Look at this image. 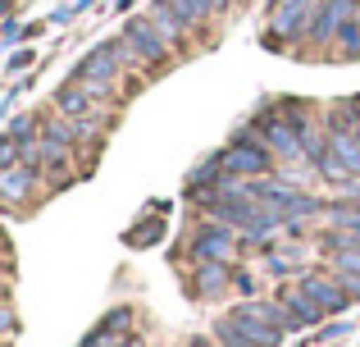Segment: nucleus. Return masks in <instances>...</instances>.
Wrapping results in <instances>:
<instances>
[{"instance_id": "f257e3e1", "label": "nucleus", "mask_w": 360, "mask_h": 347, "mask_svg": "<svg viewBox=\"0 0 360 347\" xmlns=\"http://www.w3.org/2000/svg\"><path fill=\"white\" fill-rule=\"evenodd\" d=\"M123 60H128L123 42H101L96 51H87V55L78 60V73H73V82H82L91 96H110V92H115L119 69H123Z\"/></svg>"}, {"instance_id": "f03ea898", "label": "nucleus", "mask_w": 360, "mask_h": 347, "mask_svg": "<svg viewBox=\"0 0 360 347\" xmlns=\"http://www.w3.org/2000/svg\"><path fill=\"white\" fill-rule=\"evenodd\" d=\"M269 160H274V151L260 137H238V142L219 156V170L229 178H260V174H269Z\"/></svg>"}, {"instance_id": "7ed1b4c3", "label": "nucleus", "mask_w": 360, "mask_h": 347, "mask_svg": "<svg viewBox=\"0 0 360 347\" xmlns=\"http://www.w3.org/2000/svg\"><path fill=\"white\" fill-rule=\"evenodd\" d=\"M119 42H123V51H128L132 60H141V64H160L169 55V42L155 32V23H150V18H132V23L123 27Z\"/></svg>"}, {"instance_id": "20e7f679", "label": "nucleus", "mask_w": 360, "mask_h": 347, "mask_svg": "<svg viewBox=\"0 0 360 347\" xmlns=\"http://www.w3.org/2000/svg\"><path fill=\"white\" fill-rule=\"evenodd\" d=\"M192 256L201 260V265H229V256H233V233H229V224H210V229L196 233Z\"/></svg>"}, {"instance_id": "39448f33", "label": "nucleus", "mask_w": 360, "mask_h": 347, "mask_svg": "<svg viewBox=\"0 0 360 347\" xmlns=\"http://www.w3.org/2000/svg\"><path fill=\"white\" fill-rule=\"evenodd\" d=\"M315 0H278V9H274V37H301L310 32V23H315Z\"/></svg>"}, {"instance_id": "423d86ee", "label": "nucleus", "mask_w": 360, "mask_h": 347, "mask_svg": "<svg viewBox=\"0 0 360 347\" xmlns=\"http://www.w3.org/2000/svg\"><path fill=\"white\" fill-rule=\"evenodd\" d=\"M301 293H306L319 311H342V306L352 302L347 288L338 284V279H328V275H306V279H301Z\"/></svg>"}, {"instance_id": "0eeeda50", "label": "nucleus", "mask_w": 360, "mask_h": 347, "mask_svg": "<svg viewBox=\"0 0 360 347\" xmlns=\"http://www.w3.org/2000/svg\"><path fill=\"white\" fill-rule=\"evenodd\" d=\"M356 0H324V5L315 9V23H310V37L315 42H328V37H338L347 27V18H352Z\"/></svg>"}, {"instance_id": "6e6552de", "label": "nucleus", "mask_w": 360, "mask_h": 347, "mask_svg": "<svg viewBox=\"0 0 360 347\" xmlns=\"http://www.w3.org/2000/svg\"><path fill=\"white\" fill-rule=\"evenodd\" d=\"M91 101H96V96H91L82 82H69V87L55 92V106H60V115H69V119H101Z\"/></svg>"}, {"instance_id": "1a4fd4ad", "label": "nucleus", "mask_w": 360, "mask_h": 347, "mask_svg": "<svg viewBox=\"0 0 360 347\" xmlns=\"http://www.w3.org/2000/svg\"><path fill=\"white\" fill-rule=\"evenodd\" d=\"M328 156H338V160L352 170V178H360V137L352 128H333V133H328Z\"/></svg>"}, {"instance_id": "9d476101", "label": "nucleus", "mask_w": 360, "mask_h": 347, "mask_svg": "<svg viewBox=\"0 0 360 347\" xmlns=\"http://www.w3.org/2000/svg\"><path fill=\"white\" fill-rule=\"evenodd\" d=\"M32 183H37L32 165H14V170H0V196H5V201H23V196L32 192Z\"/></svg>"}, {"instance_id": "9b49d317", "label": "nucleus", "mask_w": 360, "mask_h": 347, "mask_svg": "<svg viewBox=\"0 0 360 347\" xmlns=\"http://www.w3.org/2000/svg\"><path fill=\"white\" fill-rule=\"evenodd\" d=\"M278 306L288 311V329H297V324H315L319 315H324L306 293H301V288H297V293H283V302H278Z\"/></svg>"}, {"instance_id": "f8f14e48", "label": "nucleus", "mask_w": 360, "mask_h": 347, "mask_svg": "<svg viewBox=\"0 0 360 347\" xmlns=\"http://www.w3.org/2000/svg\"><path fill=\"white\" fill-rule=\"evenodd\" d=\"M150 23H155V32L165 37V42H183V32H187V23L174 14V9H165V5L150 9Z\"/></svg>"}, {"instance_id": "ddd939ff", "label": "nucleus", "mask_w": 360, "mask_h": 347, "mask_svg": "<svg viewBox=\"0 0 360 347\" xmlns=\"http://www.w3.org/2000/svg\"><path fill=\"white\" fill-rule=\"evenodd\" d=\"M192 284H196V293H201V297H214L219 288H229V265H201Z\"/></svg>"}, {"instance_id": "4468645a", "label": "nucleus", "mask_w": 360, "mask_h": 347, "mask_svg": "<svg viewBox=\"0 0 360 347\" xmlns=\"http://www.w3.org/2000/svg\"><path fill=\"white\" fill-rule=\"evenodd\" d=\"M14 165H23V146L14 137H0V170H14Z\"/></svg>"}, {"instance_id": "2eb2a0df", "label": "nucleus", "mask_w": 360, "mask_h": 347, "mask_svg": "<svg viewBox=\"0 0 360 347\" xmlns=\"http://www.w3.org/2000/svg\"><path fill=\"white\" fill-rule=\"evenodd\" d=\"M333 265L347 270V275H360V247H338L333 251Z\"/></svg>"}, {"instance_id": "dca6fc26", "label": "nucleus", "mask_w": 360, "mask_h": 347, "mask_svg": "<svg viewBox=\"0 0 360 347\" xmlns=\"http://www.w3.org/2000/svg\"><path fill=\"white\" fill-rule=\"evenodd\" d=\"M229 0H192V9H196V18H210L214 9H224Z\"/></svg>"}, {"instance_id": "f3484780", "label": "nucleus", "mask_w": 360, "mask_h": 347, "mask_svg": "<svg viewBox=\"0 0 360 347\" xmlns=\"http://www.w3.org/2000/svg\"><path fill=\"white\" fill-rule=\"evenodd\" d=\"M338 284L347 288V297H360V275H347V270H338Z\"/></svg>"}, {"instance_id": "a211bd4d", "label": "nucleus", "mask_w": 360, "mask_h": 347, "mask_svg": "<svg viewBox=\"0 0 360 347\" xmlns=\"http://www.w3.org/2000/svg\"><path fill=\"white\" fill-rule=\"evenodd\" d=\"M0 329H14V315H9V306H0Z\"/></svg>"}, {"instance_id": "6ab92c4d", "label": "nucleus", "mask_w": 360, "mask_h": 347, "mask_svg": "<svg viewBox=\"0 0 360 347\" xmlns=\"http://www.w3.org/2000/svg\"><path fill=\"white\" fill-rule=\"evenodd\" d=\"M192 347H224V343H205V339H196V343H192Z\"/></svg>"}, {"instance_id": "aec40b11", "label": "nucleus", "mask_w": 360, "mask_h": 347, "mask_svg": "<svg viewBox=\"0 0 360 347\" xmlns=\"http://www.w3.org/2000/svg\"><path fill=\"white\" fill-rule=\"evenodd\" d=\"M0 14H9V0H0Z\"/></svg>"}, {"instance_id": "412c9836", "label": "nucleus", "mask_w": 360, "mask_h": 347, "mask_svg": "<svg viewBox=\"0 0 360 347\" xmlns=\"http://www.w3.org/2000/svg\"><path fill=\"white\" fill-rule=\"evenodd\" d=\"M356 137H360V128H356Z\"/></svg>"}]
</instances>
